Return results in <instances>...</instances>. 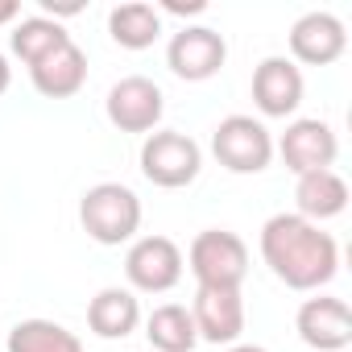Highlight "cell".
Instances as JSON below:
<instances>
[{
    "label": "cell",
    "instance_id": "52a82bcc",
    "mask_svg": "<svg viewBox=\"0 0 352 352\" xmlns=\"http://www.w3.org/2000/svg\"><path fill=\"white\" fill-rule=\"evenodd\" d=\"M166 63H170V71L179 75V79L204 83V79H212V75L224 71V63H228V42H224V34H216V30H208V25H187V30H179V34L170 38Z\"/></svg>",
    "mask_w": 352,
    "mask_h": 352
},
{
    "label": "cell",
    "instance_id": "d6986e66",
    "mask_svg": "<svg viewBox=\"0 0 352 352\" xmlns=\"http://www.w3.org/2000/svg\"><path fill=\"white\" fill-rule=\"evenodd\" d=\"M9 352H83V340L54 319H21L9 331Z\"/></svg>",
    "mask_w": 352,
    "mask_h": 352
},
{
    "label": "cell",
    "instance_id": "603a6c76",
    "mask_svg": "<svg viewBox=\"0 0 352 352\" xmlns=\"http://www.w3.org/2000/svg\"><path fill=\"white\" fill-rule=\"evenodd\" d=\"M9 83H13V67H9V58L0 54V96L9 91Z\"/></svg>",
    "mask_w": 352,
    "mask_h": 352
},
{
    "label": "cell",
    "instance_id": "7402d4cb",
    "mask_svg": "<svg viewBox=\"0 0 352 352\" xmlns=\"http://www.w3.org/2000/svg\"><path fill=\"white\" fill-rule=\"evenodd\" d=\"M17 13H21V5H17V0H0V25L17 21Z\"/></svg>",
    "mask_w": 352,
    "mask_h": 352
},
{
    "label": "cell",
    "instance_id": "8fae6325",
    "mask_svg": "<svg viewBox=\"0 0 352 352\" xmlns=\"http://www.w3.org/2000/svg\"><path fill=\"white\" fill-rule=\"evenodd\" d=\"M298 340L315 352H344L352 344V311L344 298H331V294H319V298H307L298 307Z\"/></svg>",
    "mask_w": 352,
    "mask_h": 352
},
{
    "label": "cell",
    "instance_id": "ba28073f",
    "mask_svg": "<svg viewBox=\"0 0 352 352\" xmlns=\"http://www.w3.org/2000/svg\"><path fill=\"white\" fill-rule=\"evenodd\" d=\"M104 112L120 133H153L162 112H166V96L153 79L129 75V79L112 83V91L104 100Z\"/></svg>",
    "mask_w": 352,
    "mask_h": 352
},
{
    "label": "cell",
    "instance_id": "7c38bea8",
    "mask_svg": "<svg viewBox=\"0 0 352 352\" xmlns=\"http://www.w3.org/2000/svg\"><path fill=\"white\" fill-rule=\"evenodd\" d=\"M344 50H348V30L336 13L315 9L290 25V54L307 67H331Z\"/></svg>",
    "mask_w": 352,
    "mask_h": 352
},
{
    "label": "cell",
    "instance_id": "9c48e42d",
    "mask_svg": "<svg viewBox=\"0 0 352 352\" xmlns=\"http://www.w3.org/2000/svg\"><path fill=\"white\" fill-rule=\"evenodd\" d=\"M274 149L282 153L286 170L302 179V174H315V170H331V162L340 153V141H336V133H331L327 120L307 116V120L286 124V133H282V141Z\"/></svg>",
    "mask_w": 352,
    "mask_h": 352
},
{
    "label": "cell",
    "instance_id": "cb8c5ba5",
    "mask_svg": "<svg viewBox=\"0 0 352 352\" xmlns=\"http://www.w3.org/2000/svg\"><path fill=\"white\" fill-rule=\"evenodd\" d=\"M228 352H270V348H261V344H232Z\"/></svg>",
    "mask_w": 352,
    "mask_h": 352
},
{
    "label": "cell",
    "instance_id": "ffe728a7",
    "mask_svg": "<svg viewBox=\"0 0 352 352\" xmlns=\"http://www.w3.org/2000/svg\"><path fill=\"white\" fill-rule=\"evenodd\" d=\"M13 54L25 63V67H34V63H42L46 54H54L58 46H67L71 42V34L54 21V17H25V21H17L13 25Z\"/></svg>",
    "mask_w": 352,
    "mask_h": 352
},
{
    "label": "cell",
    "instance_id": "e0dca14e",
    "mask_svg": "<svg viewBox=\"0 0 352 352\" xmlns=\"http://www.w3.org/2000/svg\"><path fill=\"white\" fill-rule=\"evenodd\" d=\"M145 336H149L153 352H195V344H199L191 307H183V302L153 307V315L145 319Z\"/></svg>",
    "mask_w": 352,
    "mask_h": 352
},
{
    "label": "cell",
    "instance_id": "7a4b0ae2",
    "mask_svg": "<svg viewBox=\"0 0 352 352\" xmlns=\"http://www.w3.org/2000/svg\"><path fill=\"white\" fill-rule=\"evenodd\" d=\"M79 220L96 245H124L141 228V199L124 183H96L79 199Z\"/></svg>",
    "mask_w": 352,
    "mask_h": 352
},
{
    "label": "cell",
    "instance_id": "3957f363",
    "mask_svg": "<svg viewBox=\"0 0 352 352\" xmlns=\"http://www.w3.org/2000/svg\"><path fill=\"white\" fill-rule=\"evenodd\" d=\"M204 170V149L195 145V137L174 133V129H153L141 145V174L153 187L179 191L191 187Z\"/></svg>",
    "mask_w": 352,
    "mask_h": 352
},
{
    "label": "cell",
    "instance_id": "2e32d148",
    "mask_svg": "<svg viewBox=\"0 0 352 352\" xmlns=\"http://www.w3.org/2000/svg\"><path fill=\"white\" fill-rule=\"evenodd\" d=\"M294 204L302 220L319 224V220H331L348 208V183L340 179L336 170H315V174H302L298 187H294Z\"/></svg>",
    "mask_w": 352,
    "mask_h": 352
},
{
    "label": "cell",
    "instance_id": "6da1fadb",
    "mask_svg": "<svg viewBox=\"0 0 352 352\" xmlns=\"http://www.w3.org/2000/svg\"><path fill=\"white\" fill-rule=\"evenodd\" d=\"M261 257L270 274L290 290H319L340 270V245L311 220L278 212L261 228Z\"/></svg>",
    "mask_w": 352,
    "mask_h": 352
},
{
    "label": "cell",
    "instance_id": "8992f818",
    "mask_svg": "<svg viewBox=\"0 0 352 352\" xmlns=\"http://www.w3.org/2000/svg\"><path fill=\"white\" fill-rule=\"evenodd\" d=\"M124 278L141 294H166L183 282V249L170 236H141L124 253Z\"/></svg>",
    "mask_w": 352,
    "mask_h": 352
},
{
    "label": "cell",
    "instance_id": "4fadbf2b",
    "mask_svg": "<svg viewBox=\"0 0 352 352\" xmlns=\"http://www.w3.org/2000/svg\"><path fill=\"white\" fill-rule=\"evenodd\" d=\"M253 104L261 108V116H294L298 104H302V71L282 54L257 63V71H253Z\"/></svg>",
    "mask_w": 352,
    "mask_h": 352
},
{
    "label": "cell",
    "instance_id": "5bb4252c",
    "mask_svg": "<svg viewBox=\"0 0 352 352\" xmlns=\"http://www.w3.org/2000/svg\"><path fill=\"white\" fill-rule=\"evenodd\" d=\"M30 79H34L38 96H46V100H71L87 83V54L75 42H67L54 54H46L42 63H34L30 67Z\"/></svg>",
    "mask_w": 352,
    "mask_h": 352
},
{
    "label": "cell",
    "instance_id": "44dd1931",
    "mask_svg": "<svg viewBox=\"0 0 352 352\" xmlns=\"http://www.w3.org/2000/svg\"><path fill=\"white\" fill-rule=\"evenodd\" d=\"M162 9H166V13H187V17H195V13H204L208 5H204V0H187V5H179V0H166Z\"/></svg>",
    "mask_w": 352,
    "mask_h": 352
},
{
    "label": "cell",
    "instance_id": "30bf717a",
    "mask_svg": "<svg viewBox=\"0 0 352 352\" xmlns=\"http://www.w3.org/2000/svg\"><path fill=\"white\" fill-rule=\"evenodd\" d=\"M191 319H195L199 340L236 344L245 331V298L236 286H199L191 302Z\"/></svg>",
    "mask_w": 352,
    "mask_h": 352
},
{
    "label": "cell",
    "instance_id": "5b68a950",
    "mask_svg": "<svg viewBox=\"0 0 352 352\" xmlns=\"http://www.w3.org/2000/svg\"><path fill=\"white\" fill-rule=\"evenodd\" d=\"M212 153L232 174H261L274 162V137L253 116H224L212 133Z\"/></svg>",
    "mask_w": 352,
    "mask_h": 352
},
{
    "label": "cell",
    "instance_id": "9a60e30c",
    "mask_svg": "<svg viewBox=\"0 0 352 352\" xmlns=\"http://www.w3.org/2000/svg\"><path fill=\"white\" fill-rule=\"evenodd\" d=\"M137 323H141V302L124 286H104L87 302V327L100 340H124L129 331H137Z\"/></svg>",
    "mask_w": 352,
    "mask_h": 352
},
{
    "label": "cell",
    "instance_id": "ac0fdd59",
    "mask_svg": "<svg viewBox=\"0 0 352 352\" xmlns=\"http://www.w3.org/2000/svg\"><path fill=\"white\" fill-rule=\"evenodd\" d=\"M108 34L124 50H149L162 38V13L145 0H129V5H116L108 13Z\"/></svg>",
    "mask_w": 352,
    "mask_h": 352
},
{
    "label": "cell",
    "instance_id": "277c9868",
    "mask_svg": "<svg viewBox=\"0 0 352 352\" xmlns=\"http://www.w3.org/2000/svg\"><path fill=\"white\" fill-rule=\"evenodd\" d=\"M187 265L199 286H236L241 290V282L249 274V245L228 228H208L191 241Z\"/></svg>",
    "mask_w": 352,
    "mask_h": 352
}]
</instances>
